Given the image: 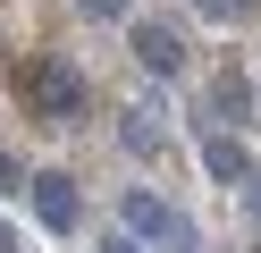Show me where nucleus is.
<instances>
[{
	"mask_svg": "<svg viewBox=\"0 0 261 253\" xmlns=\"http://www.w3.org/2000/svg\"><path fill=\"white\" fill-rule=\"evenodd\" d=\"M17 93H25V110H34L42 127H85L93 84H85V67H76V59L34 51V59H17Z\"/></svg>",
	"mask_w": 261,
	"mask_h": 253,
	"instance_id": "f257e3e1",
	"label": "nucleus"
},
{
	"mask_svg": "<svg viewBox=\"0 0 261 253\" xmlns=\"http://www.w3.org/2000/svg\"><path fill=\"white\" fill-rule=\"evenodd\" d=\"M118 236H135V245H160V253H202V228H194L177 202H160L152 186H135L126 194V228Z\"/></svg>",
	"mask_w": 261,
	"mask_h": 253,
	"instance_id": "f03ea898",
	"label": "nucleus"
},
{
	"mask_svg": "<svg viewBox=\"0 0 261 253\" xmlns=\"http://www.w3.org/2000/svg\"><path fill=\"white\" fill-rule=\"evenodd\" d=\"M126 51H135V67H152V76H186V34L160 26V17H126Z\"/></svg>",
	"mask_w": 261,
	"mask_h": 253,
	"instance_id": "7ed1b4c3",
	"label": "nucleus"
},
{
	"mask_svg": "<svg viewBox=\"0 0 261 253\" xmlns=\"http://www.w3.org/2000/svg\"><path fill=\"white\" fill-rule=\"evenodd\" d=\"M25 194H34V219L51 236H76V219H85V194H76L68 169H42V177H25Z\"/></svg>",
	"mask_w": 261,
	"mask_h": 253,
	"instance_id": "20e7f679",
	"label": "nucleus"
},
{
	"mask_svg": "<svg viewBox=\"0 0 261 253\" xmlns=\"http://www.w3.org/2000/svg\"><path fill=\"white\" fill-rule=\"evenodd\" d=\"M211 118H219L211 135H236V127H261V101H253V76H244V67H219V76H211Z\"/></svg>",
	"mask_w": 261,
	"mask_h": 253,
	"instance_id": "39448f33",
	"label": "nucleus"
},
{
	"mask_svg": "<svg viewBox=\"0 0 261 253\" xmlns=\"http://www.w3.org/2000/svg\"><path fill=\"white\" fill-rule=\"evenodd\" d=\"M202 169H211V186H253V152L236 135H202Z\"/></svg>",
	"mask_w": 261,
	"mask_h": 253,
	"instance_id": "423d86ee",
	"label": "nucleus"
},
{
	"mask_svg": "<svg viewBox=\"0 0 261 253\" xmlns=\"http://www.w3.org/2000/svg\"><path fill=\"white\" fill-rule=\"evenodd\" d=\"M118 135H126V152H160V144H169L160 110H143V101H135V110H118Z\"/></svg>",
	"mask_w": 261,
	"mask_h": 253,
	"instance_id": "0eeeda50",
	"label": "nucleus"
},
{
	"mask_svg": "<svg viewBox=\"0 0 261 253\" xmlns=\"http://www.w3.org/2000/svg\"><path fill=\"white\" fill-rule=\"evenodd\" d=\"M211 26H261V0H194Z\"/></svg>",
	"mask_w": 261,
	"mask_h": 253,
	"instance_id": "6e6552de",
	"label": "nucleus"
},
{
	"mask_svg": "<svg viewBox=\"0 0 261 253\" xmlns=\"http://www.w3.org/2000/svg\"><path fill=\"white\" fill-rule=\"evenodd\" d=\"M85 17H101V26H126V0H85Z\"/></svg>",
	"mask_w": 261,
	"mask_h": 253,
	"instance_id": "1a4fd4ad",
	"label": "nucleus"
},
{
	"mask_svg": "<svg viewBox=\"0 0 261 253\" xmlns=\"http://www.w3.org/2000/svg\"><path fill=\"white\" fill-rule=\"evenodd\" d=\"M25 186V169H17V152H0V194H17Z\"/></svg>",
	"mask_w": 261,
	"mask_h": 253,
	"instance_id": "9d476101",
	"label": "nucleus"
},
{
	"mask_svg": "<svg viewBox=\"0 0 261 253\" xmlns=\"http://www.w3.org/2000/svg\"><path fill=\"white\" fill-rule=\"evenodd\" d=\"M93 253H143V245H135V236H118V228H110V236H101Z\"/></svg>",
	"mask_w": 261,
	"mask_h": 253,
	"instance_id": "9b49d317",
	"label": "nucleus"
},
{
	"mask_svg": "<svg viewBox=\"0 0 261 253\" xmlns=\"http://www.w3.org/2000/svg\"><path fill=\"white\" fill-rule=\"evenodd\" d=\"M0 253H17V228H9V219H0Z\"/></svg>",
	"mask_w": 261,
	"mask_h": 253,
	"instance_id": "f8f14e48",
	"label": "nucleus"
},
{
	"mask_svg": "<svg viewBox=\"0 0 261 253\" xmlns=\"http://www.w3.org/2000/svg\"><path fill=\"white\" fill-rule=\"evenodd\" d=\"M244 194H253V211H261V169H253V186H244Z\"/></svg>",
	"mask_w": 261,
	"mask_h": 253,
	"instance_id": "ddd939ff",
	"label": "nucleus"
}]
</instances>
